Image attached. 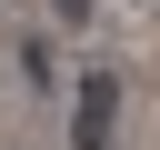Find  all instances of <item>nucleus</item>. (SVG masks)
Returning a JSON list of instances; mask_svg holds the SVG:
<instances>
[{"instance_id":"2","label":"nucleus","mask_w":160,"mask_h":150,"mask_svg":"<svg viewBox=\"0 0 160 150\" xmlns=\"http://www.w3.org/2000/svg\"><path fill=\"white\" fill-rule=\"evenodd\" d=\"M60 20H90V0H60Z\"/></svg>"},{"instance_id":"1","label":"nucleus","mask_w":160,"mask_h":150,"mask_svg":"<svg viewBox=\"0 0 160 150\" xmlns=\"http://www.w3.org/2000/svg\"><path fill=\"white\" fill-rule=\"evenodd\" d=\"M80 150H110V80L80 90Z\"/></svg>"}]
</instances>
